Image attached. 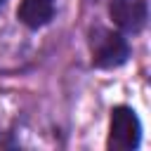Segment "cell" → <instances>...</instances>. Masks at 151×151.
Masks as SVG:
<instances>
[{"label":"cell","instance_id":"1","mask_svg":"<svg viewBox=\"0 0 151 151\" xmlns=\"http://www.w3.org/2000/svg\"><path fill=\"white\" fill-rule=\"evenodd\" d=\"M142 125L137 113L130 106H116L111 111V127H109V149L111 151H132L139 146Z\"/></svg>","mask_w":151,"mask_h":151},{"label":"cell","instance_id":"2","mask_svg":"<svg viewBox=\"0 0 151 151\" xmlns=\"http://www.w3.org/2000/svg\"><path fill=\"white\" fill-rule=\"evenodd\" d=\"M130 57V45L120 33L99 28L92 35V61L99 68H116Z\"/></svg>","mask_w":151,"mask_h":151},{"label":"cell","instance_id":"3","mask_svg":"<svg viewBox=\"0 0 151 151\" xmlns=\"http://www.w3.org/2000/svg\"><path fill=\"white\" fill-rule=\"evenodd\" d=\"M109 14L118 28L137 33L146 24V2L144 0H109Z\"/></svg>","mask_w":151,"mask_h":151},{"label":"cell","instance_id":"4","mask_svg":"<svg viewBox=\"0 0 151 151\" xmlns=\"http://www.w3.org/2000/svg\"><path fill=\"white\" fill-rule=\"evenodd\" d=\"M17 17L28 28H40L54 17V0H21Z\"/></svg>","mask_w":151,"mask_h":151},{"label":"cell","instance_id":"5","mask_svg":"<svg viewBox=\"0 0 151 151\" xmlns=\"http://www.w3.org/2000/svg\"><path fill=\"white\" fill-rule=\"evenodd\" d=\"M2 7H5V0H0V9H2Z\"/></svg>","mask_w":151,"mask_h":151}]
</instances>
